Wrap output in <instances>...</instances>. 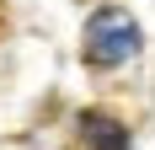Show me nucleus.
Instances as JSON below:
<instances>
[{
	"mask_svg": "<svg viewBox=\"0 0 155 150\" xmlns=\"http://www.w3.org/2000/svg\"><path fill=\"white\" fill-rule=\"evenodd\" d=\"M134 48H139V27H134L128 11H96L91 16V27H86V59H91L96 70L123 64Z\"/></svg>",
	"mask_w": 155,
	"mask_h": 150,
	"instance_id": "obj_1",
	"label": "nucleus"
},
{
	"mask_svg": "<svg viewBox=\"0 0 155 150\" xmlns=\"http://www.w3.org/2000/svg\"><path fill=\"white\" fill-rule=\"evenodd\" d=\"M75 139H80V150H128V129L107 113H86L75 123Z\"/></svg>",
	"mask_w": 155,
	"mask_h": 150,
	"instance_id": "obj_2",
	"label": "nucleus"
}]
</instances>
